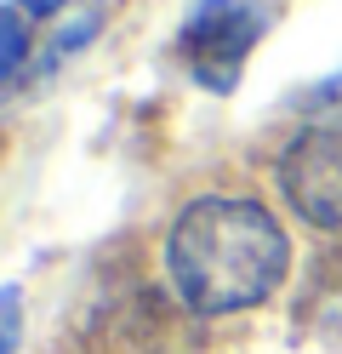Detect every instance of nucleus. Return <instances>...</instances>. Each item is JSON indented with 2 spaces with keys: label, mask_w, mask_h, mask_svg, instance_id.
I'll return each instance as SVG.
<instances>
[{
  "label": "nucleus",
  "mask_w": 342,
  "mask_h": 354,
  "mask_svg": "<svg viewBox=\"0 0 342 354\" xmlns=\"http://www.w3.org/2000/svg\"><path fill=\"white\" fill-rule=\"evenodd\" d=\"M291 269V240L251 194H200L177 212L166 234L171 292L194 315H240L280 292Z\"/></svg>",
  "instance_id": "1"
},
{
  "label": "nucleus",
  "mask_w": 342,
  "mask_h": 354,
  "mask_svg": "<svg viewBox=\"0 0 342 354\" xmlns=\"http://www.w3.org/2000/svg\"><path fill=\"white\" fill-rule=\"evenodd\" d=\"M268 17L257 0H194V12L177 29V57L189 63V75L211 92H234L240 63L263 40Z\"/></svg>",
  "instance_id": "2"
},
{
  "label": "nucleus",
  "mask_w": 342,
  "mask_h": 354,
  "mask_svg": "<svg viewBox=\"0 0 342 354\" xmlns=\"http://www.w3.org/2000/svg\"><path fill=\"white\" fill-rule=\"evenodd\" d=\"M274 177H280V194L296 206V217L319 229H342V120L291 138Z\"/></svg>",
  "instance_id": "3"
},
{
  "label": "nucleus",
  "mask_w": 342,
  "mask_h": 354,
  "mask_svg": "<svg viewBox=\"0 0 342 354\" xmlns=\"http://www.w3.org/2000/svg\"><path fill=\"white\" fill-rule=\"evenodd\" d=\"M23 57H29V24L17 6H0V86L23 69Z\"/></svg>",
  "instance_id": "4"
},
{
  "label": "nucleus",
  "mask_w": 342,
  "mask_h": 354,
  "mask_svg": "<svg viewBox=\"0 0 342 354\" xmlns=\"http://www.w3.org/2000/svg\"><path fill=\"white\" fill-rule=\"evenodd\" d=\"M23 337V297H17V286H6L0 292V354H12Z\"/></svg>",
  "instance_id": "5"
},
{
  "label": "nucleus",
  "mask_w": 342,
  "mask_h": 354,
  "mask_svg": "<svg viewBox=\"0 0 342 354\" xmlns=\"http://www.w3.org/2000/svg\"><path fill=\"white\" fill-rule=\"evenodd\" d=\"M12 6H17V12H35V17H52L63 0H12Z\"/></svg>",
  "instance_id": "6"
}]
</instances>
